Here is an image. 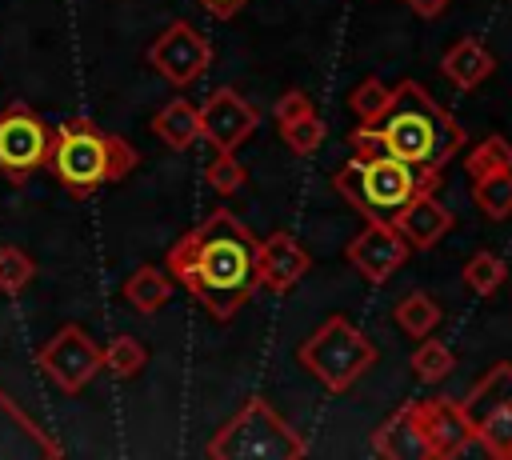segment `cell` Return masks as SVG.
I'll list each match as a JSON object with an SVG mask.
<instances>
[{"label":"cell","instance_id":"1","mask_svg":"<svg viewBox=\"0 0 512 460\" xmlns=\"http://www.w3.org/2000/svg\"><path fill=\"white\" fill-rule=\"evenodd\" d=\"M256 244L260 236L236 220L232 212H212L196 228H188L164 256V272L184 284V292L212 316L232 320L252 292L260 288L256 276Z\"/></svg>","mask_w":512,"mask_h":460},{"label":"cell","instance_id":"2","mask_svg":"<svg viewBox=\"0 0 512 460\" xmlns=\"http://www.w3.org/2000/svg\"><path fill=\"white\" fill-rule=\"evenodd\" d=\"M348 144L352 156L388 152L412 168L440 172L464 148V128L416 80H400L392 88L384 116L376 124H356L348 132Z\"/></svg>","mask_w":512,"mask_h":460},{"label":"cell","instance_id":"3","mask_svg":"<svg viewBox=\"0 0 512 460\" xmlns=\"http://www.w3.org/2000/svg\"><path fill=\"white\" fill-rule=\"evenodd\" d=\"M136 148L124 136L104 132L88 116H68L52 128V148H48V172L72 192V196H92L104 184L124 180L136 168Z\"/></svg>","mask_w":512,"mask_h":460},{"label":"cell","instance_id":"4","mask_svg":"<svg viewBox=\"0 0 512 460\" xmlns=\"http://www.w3.org/2000/svg\"><path fill=\"white\" fill-rule=\"evenodd\" d=\"M336 196L360 212L364 220H392L412 196L420 192H436L440 188V172L428 168H412L388 152H372V156H352L336 168L332 176Z\"/></svg>","mask_w":512,"mask_h":460},{"label":"cell","instance_id":"5","mask_svg":"<svg viewBox=\"0 0 512 460\" xmlns=\"http://www.w3.org/2000/svg\"><path fill=\"white\" fill-rule=\"evenodd\" d=\"M212 460H300L308 456V440L264 400L252 396L228 424L208 440Z\"/></svg>","mask_w":512,"mask_h":460},{"label":"cell","instance_id":"6","mask_svg":"<svg viewBox=\"0 0 512 460\" xmlns=\"http://www.w3.org/2000/svg\"><path fill=\"white\" fill-rule=\"evenodd\" d=\"M296 360L328 388V392H348L376 360V344L348 320V316H328L312 336H304V344L296 348Z\"/></svg>","mask_w":512,"mask_h":460},{"label":"cell","instance_id":"7","mask_svg":"<svg viewBox=\"0 0 512 460\" xmlns=\"http://www.w3.org/2000/svg\"><path fill=\"white\" fill-rule=\"evenodd\" d=\"M460 408L472 428V440L488 456L512 460V360H496L460 400Z\"/></svg>","mask_w":512,"mask_h":460},{"label":"cell","instance_id":"8","mask_svg":"<svg viewBox=\"0 0 512 460\" xmlns=\"http://www.w3.org/2000/svg\"><path fill=\"white\" fill-rule=\"evenodd\" d=\"M36 368L68 396H76L80 388H88L96 380V372H104V348L80 328V324H64L56 328L40 352H36Z\"/></svg>","mask_w":512,"mask_h":460},{"label":"cell","instance_id":"9","mask_svg":"<svg viewBox=\"0 0 512 460\" xmlns=\"http://www.w3.org/2000/svg\"><path fill=\"white\" fill-rule=\"evenodd\" d=\"M52 148V128L28 108V104H8L0 112V172L8 180H28V172L48 164Z\"/></svg>","mask_w":512,"mask_h":460},{"label":"cell","instance_id":"10","mask_svg":"<svg viewBox=\"0 0 512 460\" xmlns=\"http://www.w3.org/2000/svg\"><path fill=\"white\" fill-rule=\"evenodd\" d=\"M148 64H152L172 88H184V84L200 80V76L212 68V44H208L188 20H176V24H168V28L152 40Z\"/></svg>","mask_w":512,"mask_h":460},{"label":"cell","instance_id":"11","mask_svg":"<svg viewBox=\"0 0 512 460\" xmlns=\"http://www.w3.org/2000/svg\"><path fill=\"white\" fill-rule=\"evenodd\" d=\"M412 248L408 240L396 232L392 220H368L364 232H356L348 240V264L368 280V284H388L404 264H408Z\"/></svg>","mask_w":512,"mask_h":460},{"label":"cell","instance_id":"12","mask_svg":"<svg viewBox=\"0 0 512 460\" xmlns=\"http://www.w3.org/2000/svg\"><path fill=\"white\" fill-rule=\"evenodd\" d=\"M412 416H416V428H420L428 460H452L472 444V428L464 420V408L452 396L412 400Z\"/></svg>","mask_w":512,"mask_h":460},{"label":"cell","instance_id":"13","mask_svg":"<svg viewBox=\"0 0 512 460\" xmlns=\"http://www.w3.org/2000/svg\"><path fill=\"white\" fill-rule=\"evenodd\" d=\"M260 124V112L236 92V88H216L200 104V136L216 152H236Z\"/></svg>","mask_w":512,"mask_h":460},{"label":"cell","instance_id":"14","mask_svg":"<svg viewBox=\"0 0 512 460\" xmlns=\"http://www.w3.org/2000/svg\"><path fill=\"white\" fill-rule=\"evenodd\" d=\"M308 268H312V256L304 252V244L292 232H272L256 244V276L268 292L296 288Z\"/></svg>","mask_w":512,"mask_h":460},{"label":"cell","instance_id":"15","mask_svg":"<svg viewBox=\"0 0 512 460\" xmlns=\"http://www.w3.org/2000/svg\"><path fill=\"white\" fill-rule=\"evenodd\" d=\"M396 232L408 240L412 252H428L432 244H440L452 232V212L436 200V192H420L412 196L396 216H392Z\"/></svg>","mask_w":512,"mask_h":460},{"label":"cell","instance_id":"16","mask_svg":"<svg viewBox=\"0 0 512 460\" xmlns=\"http://www.w3.org/2000/svg\"><path fill=\"white\" fill-rule=\"evenodd\" d=\"M440 72H444V80L456 84L460 92H472L476 84H484V80L496 72V56H492V48H488L480 36H464V40H456V44L444 52Z\"/></svg>","mask_w":512,"mask_h":460},{"label":"cell","instance_id":"17","mask_svg":"<svg viewBox=\"0 0 512 460\" xmlns=\"http://www.w3.org/2000/svg\"><path fill=\"white\" fill-rule=\"evenodd\" d=\"M372 452L384 456V460H428V456H424L420 428H416V416H412V404L396 408V412L372 432Z\"/></svg>","mask_w":512,"mask_h":460},{"label":"cell","instance_id":"18","mask_svg":"<svg viewBox=\"0 0 512 460\" xmlns=\"http://www.w3.org/2000/svg\"><path fill=\"white\" fill-rule=\"evenodd\" d=\"M152 132L160 136L164 148L184 152V148H192V144L200 140V108H196L192 100L176 96V100H168V104L152 116Z\"/></svg>","mask_w":512,"mask_h":460},{"label":"cell","instance_id":"19","mask_svg":"<svg viewBox=\"0 0 512 460\" xmlns=\"http://www.w3.org/2000/svg\"><path fill=\"white\" fill-rule=\"evenodd\" d=\"M124 300L140 312V316H152V312H160L164 304H168V296H172V280H168V272L164 268H156V264H140L128 280H124Z\"/></svg>","mask_w":512,"mask_h":460},{"label":"cell","instance_id":"20","mask_svg":"<svg viewBox=\"0 0 512 460\" xmlns=\"http://www.w3.org/2000/svg\"><path fill=\"white\" fill-rule=\"evenodd\" d=\"M392 320L400 324L404 336H416L420 340V336H432L436 332V324L444 320V312H440V304L428 292H408L404 300H396Z\"/></svg>","mask_w":512,"mask_h":460},{"label":"cell","instance_id":"21","mask_svg":"<svg viewBox=\"0 0 512 460\" xmlns=\"http://www.w3.org/2000/svg\"><path fill=\"white\" fill-rule=\"evenodd\" d=\"M408 364H412V376H416L420 384H440V380L452 376L456 356H452V348H448L444 340H436V336H420V344H416V352H412Z\"/></svg>","mask_w":512,"mask_h":460},{"label":"cell","instance_id":"22","mask_svg":"<svg viewBox=\"0 0 512 460\" xmlns=\"http://www.w3.org/2000/svg\"><path fill=\"white\" fill-rule=\"evenodd\" d=\"M472 200L488 220H508L512 216V172H492L472 180Z\"/></svg>","mask_w":512,"mask_h":460},{"label":"cell","instance_id":"23","mask_svg":"<svg viewBox=\"0 0 512 460\" xmlns=\"http://www.w3.org/2000/svg\"><path fill=\"white\" fill-rule=\"evenodd\" d=\"M388 100H392V88H388L380 76H368V80H360V84L348 92V108H352L356 124H376V120L384 116Z\"/></svg>","mask_w":512,"mask_h":460},{"label":"cell","instance_id":"24","mask_svg":"<svg viewBox=\"0 0 512 460\" xmlns=\"http://www.w3.org/2000/svg\"><path fill=\"white\" fill-rule=\"evenodd\" d=\"M464 168H468L472 180L492 176V172H512V144H508L504 136H488V140H480V144L464 156Z\"/></svg>","mask_w":512,"mask_h":460},{"label":"cell","instance_id":"25","mask_svg":"<svg viewBox=\"0 0 512 460\" xmlns=\"http://www.w3.org/2000/svg\"><path fill=\"white\" fill-rule=\"evenodd\" d=\"M504 276H508V268H504V260H500L496 252H472L468 264H464V272H460V280H464L476 296H492V292L504 284Z\"/></svg>","mask_w":512,"mask_h":460},{"label":"cell","instance_id":"26","mask_svg":"<svg viewBox=\"0 0 512 460\" xmlns=\"http://www.w3.org/2000/svg\"><path fill=\"white\" fill-rule=\"evenodd\" d=\"M144 364H148V348L136 336H112V344L104 348V372L120 380H132Z\"/></svg>","mask_w":512,"mask_h":460},{"label":"cell","instance_id":"27","mask_svg":"<svg viewBox=\"0 0 512 460\" xmlns=\"http://www.w3.org/2000/svg\"><path fill=\"white\" fill-rule=\"evenodd\" d=\"M36 276V260L16 248V244H0V292L4 296H20Z\"/></svg>","mask_w":512,"mask_h":460},{"label":"cell","instance_id":"28","mask_svg":"<svg viewBox=\"0 0 512 460\" xmlns=\"http://www.w3.org/2000/svg\"><path fill=\"white\" fill-rule=\"evenodd\" d=\"M204 180H208V188H212L216 196H232V192H240V188H244L248 168H244L232 152H216V156L204 164Z\"/></svg>","mask_w":512,"mask_h":460},{"label":"cell","instance_id":"29","mask_svg":"<svg viewBox=\"0 0 512 460\" xmlns=\"http://www.w3.org/2000/svg\"><path fill=\"white\" fill-rule=\"evenodd\" d=\"M280 136H284V144H288L296 156H312V152L324 144L328 124H324L316 112H308V116H300V120H292V124H280Z\"/></svg>","mask_w":512,"mask_h":460},{"label":"cell","instance_id":"30","mask_svg":"<svg viewBox=\"0 0 512 460\" xmlns=\"http://www.w3.org/2000/svg\"><path fill=\"white\" fill-rule=\"evenodd\" d=\"M308 112H316V108H312V96L300 92V88H288V92L276 100V108H272L276 124H292V120H300V116H308Z\"/></svg>","mask_w":512,"mask_h":460},{"label":"cell","instance_id":"31","mask_svg":"<svg viewBox=\"0 0 512 460\" xmlns=\"http://www.w3.org/2000/svg\"><path fill=\"white\" fill-rule=\"evenodd\" d=\"M208 16H216V20H232V16H240V8L248 4V0H196Z\"/></svg>","mask_w":512,"mask_h":460},{"label":"cell","instance_id":"32","mask_svg":"<svg viewBox=\"0 0 512 460\" xmlns=\"http://www.w3.org/2000/svg\"><path fill=\"white\" fill-rule=\"evenodd\" d=\"M404 4H408L416 16H424V20H436V16H440V12H444L452 0H404Z\"/></svg>","mask_w":512,"mask_h":460}]
</instances>
